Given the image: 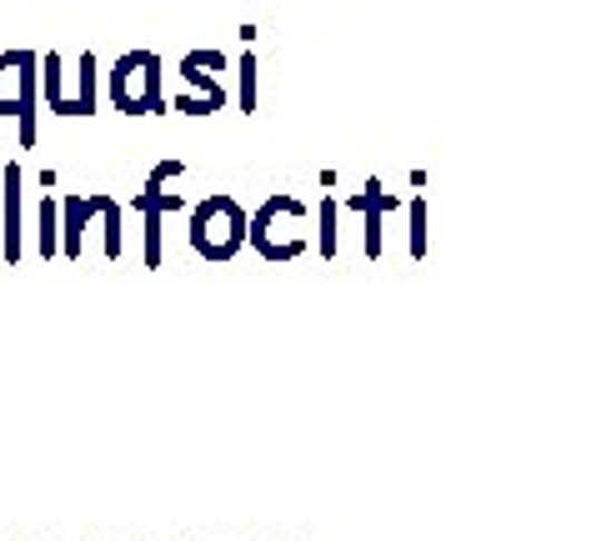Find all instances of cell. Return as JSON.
<instances>
[{
  "instance_id": "1",
  "label": "cell",
  "mask_w": 601,
  "mask_h": 541,
  "mask_svg": "<svg viewBox=\"0 0 601 541\" xmlns=\"http://www.w3.org/2000/svg\"><path fill=\"white\" fill-rule=\"evenodd\" d=\"M0 116H16L20 150L40 140V56L36 50H0Z\"/></svg>"
},
{
  "instance_id": "2",
  "label": "cell",
  "mask_w": 601,
  "mask_h": 541,
  "mask_svg": "<svg viewBox=\"0 0 601 541\" xmlns=\"http://www.w3.org/2000/svg\"><path fill=\"white\" fill-rule=\"evenodd\" d=\"M246 246V210L230 190H210L200 206H190V250L200 260H230Z\"/></svg>"
},
{
  "instance_id": "3",
  "label": "cell",
  "mask_w": 601,
  "mask_h": 541,
  "mask_svg": "<svg viewBox=\"0 0 601 541\" xmlns=\"http://www.w3.org/2000/svg\"><path fill=\"white\" fill-rule=\"evenodd\" d=\"M90 220H106V260L126 256V230H120V200L110 190H86V196H66L60 200V256L80 260V236Z\"/></svg>"
},
{
  "instance_id": "4",
  "label": "cell",
  "mask_w": 601,
  "mask_h": 541,
  "mask_svg": "<svg viewBox=\"0 0 601 541\" xmlns=\"http://www.w3.org/2000/svg\"><path fill=\"white\" fill-rule=\"evenodd\" d=\"M110 100H116L120 116H160L166 96H160V56L146 46L116 56L110 66Z\"/></svg>"
},
{
  "instance_id": "5",
  "label": "cell",
  "mask_w": 601,
  "mask_h": 541,
  "mask_svg": "<svg viewBox=\"0 0 601 541\" xmlns=\"http://www.w3.org/2000/svg\"><path fill=\"white\" fill-rule=\"evenodd\" d=\"M280 220H306V200L300 196H266L260 210L246 216V246L260 260H296L306 256V236H280Z\"/></svg>"
},
{
  "instance_id": "6",
  "label": "cell",
  "mask_w": 601,
  "mask_h": 541,
  "mask_svg": "<svg viewBox=\"0 0 601 541\" xmlns=\"http://www.w3.org/2000/svg\"><path fill=\"white\" fill-rule=\"evenodd\" d=\"M226 66H230V56L226 50H216V46L186 50L176 70H180V80L190 86V96L166 100V110H180V116H216V110L226 106V86L216 80V70H226Z\"/></svg>"
},
{
  "instance_id": "7",
  "label": "cell",
  "mask_w": 601,
  "mask_h": 541,
  "mask_svg": "<svg viewBox=\"0 0 601 541\" xmlns=\"http://www.w3.org/2000/svg\"><path fill=\"white\" fill-rule=\"evenodd\" d=\"M176 176H186V160H156V166H150V176H146V190L136 196V210H140V220H146V250H140L146 270H160V216L186 206V196H176V190H160L166 180H176Z\"/></svg>"
},
{
  "instance_id": "8",
  "label": "cell",
  "mask_w": 601,
  "mask_h": 541,
  "mask_svg": "<svg viewBox=\"0 0 601 541\" xmlns=\"http://www.w3.org/2000/svg\"><path fill=\"white\" fill-rule=\"evenodd\" d=\"M351 210L361 216V250H366V260H381V226H386L391 210H401V196H391V190L371 176L366 186L351 196Z\"/></svg>"
},
{
  "instance_id": "9",
  "label": "cell",
  "mask_w": 601,
  "mask_h": 541,
  "mask_svg": "<svg viewBox=\"0 0 601 541\" xmlns=\"http://www.w3.org/2000/svg\"><path fill=\"white\" fill-rule=\"evenodd\" d=\"M20 186H26V170H20V160H6V170H0V256H6V266H20Z\"/></svg>"
},
{
  "instance_id": "10",
  "label": "cell",
  "mask_w": 601,
  "mask_h": 541,
  "mask_svg": "<svg viewBox=\"0 0 601 541\" xmlns=\"http://www.w3.org/2000/svg\"><path fill=\"white\" fill-rule=\"evenodd\" d=\"M40 90H46V106L66 110V60H60V50H46V60H40Z\"/></svg>"
},
{
  "instance_id": "11",
  "label": "cell",
  "mask_w": 601,
  "mask_h": 541,
  "mask_svg": "<svg viewBox=\"0 0 601 541\" xmlns=\"http://www.w3.org/2000/svg\"><path fill=\"white\" fill-rule=\"evenodd\" d=\"M66 116H96V56L80 50V90L70 96Z\"/></svg>"
},
{
  "instance_id": "12",
  "label": "cell",
  "mask_w": 601,
  "mask_h": 541,
  "mask_svg": "<svg viewBox=\"0 0 601 541\" xmlns=\"http://www.w3.org/2000/svg\"><path fill=\"white\" fill-rule=\"evenodd\" d=\"M406 220H411V230H406L411 260H426V196H411L406 200Z\"/></svg>"
},
{
  "instance_id": "13",
  "label": "cell",
  "mask_w": 601,
  "mask_h": 541,
  "mask_svg": "<svg viewBox=\"0 0 601 541\" xmlns=\"http://www.w3.org/2000/svg\"><path fill=\"white\" fill-rule=\"evenodd\" d=\"M40 256L56 260L60 256V200H40Z\"/></svg>"
},
{
  "instance_id": "14",
  "label": "cell",
  "mask_w": 601,
  "mask_h": 541,
  "mask_svg": "<svg viewBox=\"0 0 601 541\" xmlns=\"http://www.w3.org/2000/svg\"><path fill=\"white\" fill-rule=\"evenodd\" d=\"M240 116H256V50H240Z\"/></svg>"
},
{
  "instance_id": "15",
  "label": "cell",
  "mask_w": 601,
  "mask_h": 541,
  "mask_svg": "<svg viewBox=\"0 0 601 541\" xmlns=\"http://www.w3.org/2000/svg\"><path fill=\"white\" fill-rule=\"evenodd\" d=\"M321 260H336V200H321Z\"/></svg>"
}]
</instances>
